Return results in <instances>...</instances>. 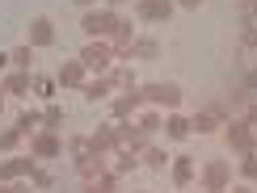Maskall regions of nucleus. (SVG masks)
Returning a JSON list of instances; mask_svg holds the SVG:
<instances>
[{"label":"nucleus","mask_w":257,"mask_h":193,"mask_svg":"<svg viewBox=\"0 0 257 193\" xmlns=\"http://www.w3.org/2000/svg\"><path fill=\"white\" fill-rule=\"evenodd\" d=\"M63 118H68V114H63V105L59 101H47V105H42V130H59Z\"/></svg>","instance_id":"27"},{"label":"nucleus","mask_w":257,"mask_h":193,"mask_svg":"<svg viewBox=\"0 0 257 193\" xmlns=\"http://www.w3.org/2000/svg\"><path fill=\"white\" fill-rule=\"evenodd\" d=\"M9 72V50H0V76Z\"/></svg>","instance_id":"41"},{"label":"nucleus","mask_w":257,"mask_h":193,"mask_svg":"<svg viewBox=\"0 0 257 193\" xmlns=\"http://www.w3.org/2000/svg\"><path fill=\"white\" fill-rule=\"evenodd\" d=\"M118 4H131V0H105V8H114V13H118Z\"/></svg>","instance_id":"42"},{"label":"nucleus","mask_w":257,"mask_h":193,"mask_svg":"<svg viewBox=\"0 0 257 193\" xmlns=\"http://www.w3.org/2000/svg\"><path fill=\"white\" fill-rule=\"evenodd\" d=\"M122 147V138H118V126L114 122H101L97 130L89 134V152H97V156H114Z\"/></svg>","instance_id":"8"},{"label":"nucleus","mask_w":257,"mask_h":193,"mask_svg":"<svg viewBox=\"0 0 257 193\" xmlns=\"http://www.w3.org/2000/svg\"><path fill=\"white\" fill-rule=\"evenodd\" d=\"M80 30L89 38H114V30H118V13L114 8H84V17H80Z\"/></svg>","instance_id":"4"},{"label":"nucleus","mask_w":257,"mask_h":193,"mask_svg":"<svg viewBox=\"0 0 257 193\" xmlns=\"http://www.w3.org/2000/svg\"><path fill=\"white\" fill-rule=\"evenodd\" d=\"M249 8H253V17H257V0H249Z\"/></svg>","instance_id":"47"},{"label":"nucleus","mask_w":257,"mask_h":193,"mask_svg":"<svg viewBox=\"0 0 257 193\" xmlns=\"http://www.w3.org/2000/svg\"><path fill=\"white\" fill-rule=\"evenodd\" d=\"M236 26H240V30H257V17H253L249 0H240V4H236Z\"/></svg>","instance_id":"33"},{"label":"nucleus","mask_w":257,"mask_h":193,"mask_svg":"<svg viewBox=\"0 0 257 193\" xmlns=\"http://www.w3.org/2000/svg\"><path fill=\"white\" fill-rule=\"evenodd\" d=\"M63 152H68L72 160H76V156H84V152H89V134H63Z\"/></svg>","instance_id":"31"},{"label":"nucleus","mask_w":257,"mask_h":193,"mask_svg":"<svg viewBox=\"0 0 257 193\" xmlns=\"http://www.w3.org/2000/svg\"><path fill=\"white\" fill-rule=\"evenodd\" d=\"M223 143L236 156H257V134H253V126L244 122V118H228V122H223Z\"/></svg>","instance_id":"3"},{"label":"nucleus","mask_w":257,"mask_h":193,"mask_svg":"<svg viewBox=\"0 0 257 193\" xmlns=\"http://www.w3.org/2000/svg\"><path fill=\"white\" fill-rule=\"evenodd\" d=\"M84 80H89V68H84L80 59L63 63V68L55 72V84H59V88H76V92H80V84H84Z\"/></svg>","instance_id":"14"},{"label":"nucleus","mask_w":257,"mask_h":193,"mask_svg":"<svg viewBox=\"0 0 257 193\" xmlns=\"http://www.w3.org/2000/svg\"><path fill=\"white\" fill-rule=\"evenodd\" d=\"M38 126H42V110H38V105H26V110L17 114V130L21 134H34Z\"/></svg>","instance_id":"26"},{"label":"nucleus","mask_w":257,"mask_h":193,"mask_svg":"<svg viewBox=\"0 0 257 193\" xmlns=\"http://www.w3.org/2000/svg\"><path fill=\"white\" fill-rule=\"evenodd\" d=\"M202 110H207V114H215L219 122H228V118H232V110H228V105H223V96H211V101L202 105Z\"/></svg>","instance_id":"35"},{"label":"nucleus","mask_w":257,"mask_h":193,"mask_svg":"<svg viewBox=\"0 0 257 193\" xmlns=\"http://www.w3.org/2000/svg\"><path fill=\"white\" fill-rule=\"evenodd\" d=\"M34 185H30V180H13V185H9V193H30Z\"/></svg>","instance_id":"40"},{"label":"nucleus","mask_w":257,"mask_h":193,"mask_svg":"<svg viewBox=\"0 0 257 193\" xmlns=\"http://www.w3.org/2000/svg\"><path fill=\"white\" fill-rule=\"evenodd\" d=\"M80 193H101V189H97V180H93V185H84Z\"/></svg>","instance_id":"45"},{"label":"nucleus","mask_w":257,"mask_h":193,"mask_svg":"<svg viewBox=\"0 0 257 193\" xmlns=\"http://www.w3.org/2000/svg\"><path fill=\"white\" fill-rule=\"evenodd\" d=\"M223 193H228V189H223Z\"/></svg>","instance_id":"49"},{"label":"nucleus","mask_w":257,"mask_h":193,"mask_svg":"<svg viewBox=\"0 0 257 193\" xmlns=\"http://www.w3.org/2000/svg\"><path fill=\"white\" fill-rule=\"evenodd\" d=\"M135 193H148V189H135Z\"/></svg>","instance_id":"48"},{"label":"nucleus","mask_w":257,"mask_h":193,"mask_svg":"<svg viewBox=\"0 0 257 193\" xmlns=\"http://www.w3.org/2000/svg\"><path fill=\"white\" fill-rule=\"evenodd\" d=\"M84 68H89V76H105L110 72V63H114V46H110V38H89L80 46V55H76Z\"/></svg>","instance_id":"2"},{"label":"nucleus","mask_w":257,"mask_h":193,"mask_svg":"<svg viewBox=\"0 0 257 193\" xmlns=\"http://www.w3.org/2000/svg\"><path fill=\"white\" fill-rule=\"evenodd\" d=\"M240 84H244V88H249V92H257V63H253V68H244Z\"/></svg>","instance_id":"37"},{"label":"nucleus","mask_w":257,"mask_h":193,"mask_svg":"<svg viewBox=\"0 0 257 193\" xmlns=\"http://www.w3.org/2000/svg\"><path fill=\"white\" fill-rule=\"evenodd\" d=\"M105 80H110V88H122V92H126V88H135V84H139V80H135V72L126 68V63H110V72H105Z\"/></svg>","instance_id":"19"},{"label":"nucleus","mask_w":257,"mask_h":193,"mask_svg":"<svg viewBox=\"0 0 257 193\" xmlns=\"http://www.w3.org/2000/svg\"><path fill=\"white\" fill-rule=\"evenodd\" d=\"M114 126H118V138H122V147H126V152L144 156V147H148V138H152V134H148V130H139V122H135V118H122V122H114Z\"/></svg>","instance_id":"11"},{"label":"nucleus","mask_w":257,"mask_h":193,"mask_svg":"<svg viewBox=\"0 0 257 193\" xmlns=\"http://www.w3.org/2000/svg\"><path fill=\"white\" fill-rule=\"evenodd\" d=\"M72 164H76V176L84 180V185H93L101 172H110V156H97V152H84V156L72 160Z\"/></svg>","instance_id":"9"},{"label":"nucleus","mask_w":257,"mask_h":193,"mask_svg":"<svg viewBox=\"0 0 257 193\" xmlns=\"http://www.w3.org/2000/svg\"><path fill=\"white\" fill-rule=\"evenodd\" d=\"M110 92H114V88H110V80H105V76H89V80L80 84V96H84V101H105Z\"/></svg>","instance_id":"21"},{"label":"nucleus","mask_w":257,"mask_h":193,"mask_svg":"<svg viewBox=\"0 0 257 193\" xmlns=\"http://www.w3.org/2000/svg\"><path fill=\"white\" fill-rule=\"evenodd\" d=\"M215 130H223V122L215 114H207V110H198L194 118H190V134H215Z\"/></svg>","instance_id":"23"},{"label":"nucleus","mask_w":257,"mask_h":193,"mask_svg":"<svg viewBox=\"0 0 257 193\" xmlns=\"http://www.w3.org/2000/svg\"><path fill=\"white\" fill-rule=\"evenodd\" d=\"M5 96H9V92H5V88H0V114H5Z\"/></svg>","instance_id":"46"},{"label":"nucleus","mask_w":257,"mask_h":193,"mask_svg":"<svg viewBox=\"0 0 257 193\" xmlns=\"http://www.w3.org/2000/svg\"><path fill=\"white\" fill-rule=\"evenodd\" d=\"M38 172V160L34 156H21V152H13V156H5L0 160V185H13V180H30Z\"/></svg>","instance_id":"6"},{"label":"nucleus","mask_w":257,"mask_h":193,"mask_svg":"<svg viewBox=\"0 0 257 193\" xmlns=\"http://www.w3.org/2000/svg\"><path fill=\"white\" fill-rule=\"evenodd\" d=\"M97 189H101V193H122V176L110 168V172H101V176H97Z\"/></svg>","instance_id":"32"},{"label":"nucleus","mask_w":257,"mask_h":193,"mask_svg":"<svg viewBox=\"0 0 257 193\" xmlns=\"http://www.w3.org/2000/svg\"><path fill=\"white\" fill-rule=\"evenodd\" d=\"M139 92H144V105H152V110H177V105L186 101V92H181V84H177V80L139 84Z\"/></svg>","instance_id":"1"},{"label":"nucleus","mask_w":257,"mask_h":193,"mask_svg":"<svg viewBox=\"0 0 257 193\" xmlns=\"http://www.w3.org/2000/svg\"><path fill=\"white\" fill-rule=\"evenodd\" d=\"M34 55H38V50L30 46V42H21V46L9 50V68H17V72H34Z\"/></svg>","instance_id":"22"},{"label":"nucleus","mask_w":257,"mask_h":193,"mask_svg":"<svg viewBox=\"0 0 257 193\" xmlns=\"http://www.w3.org/2000/svg\"><path fill=\"white\" fill-rule=\"evenodd\" d=\"M30 156H34L38 164L59 160L63 156V134L59 130H34V134H30Z\"/></svg>","instance_id":"7"},{"label":"nucleus","mask_w":257,"mask_h":193,"mask_svg":"<svg viewBox=\"0 0 257 193\" xmlns=\"http://www.w3.org/2000/svg\"><path fill=\"white\" fill-rule=\"evenodd\" d=\"M131 59H160V42L156 38H135Z\"/></svg>","instance_id":"29"},{"label":"nucleus","mask_w":257,"mask_h":193,"mask_svg":"<svg viewBox=\"0 0 257 193\" xmlns=\"http://www.w3.org/2000/svg\"><path fill=\"white\" fill-rule=\"evenodd\" d=\"M228 193H253V189H249V185H232Z\"/></svg>","instance_id":"43"},{"label":"nucleus","mask_w":257,"mask_h":193,"mask_svg":"<svg viewBox=\"0 0 257 193\" xmlns=\"http://www.w3.org/2000/svg\"><path fill=\"white\" fill-rule=\"evenodd\" d=\"M173 8V0H135V21H169Z\"/></svg>","instance_id":"12"},{"label":"nucleus","mask_w":257,"mask_h":193,"mask_svg":"<svg viewBox=\"0 0 257 193\" xmlns=\"http://www.w3.org/2000/svg\"><path fill=\"white\" fill-rule=\"evenodd\" d=\"M72 4H80V8H93V4H97V0H72Z\"/></svg>","instance_id":"44"},{"label":"nucleus","mask_w":257,"mask_h":193,"mask_svg":"<svg viewBox=\"0 0 257 193\" xmlns=\"http://www.w3.org/2000/svg\"><path fill=\"white\" fill-rule=\"evenodd\" d=\"M169 172H173V185L177 189H190V185H194V176H198V168H194V160H190V156H173Z\"/></svg>","instance_id":"16"},{"label":"nucleus","mask_w":257,"mask_h":193,"mask_svg":"<svg viewBox=\"0 0 257 193\" xmlns=\"http://www.w3.org/2000/svg\"><path fill=\"white\" fill-rule=\"evenodd\" d=\"M59 84L51 80V76H38V72H30V96H38V101H51L55 96Z\"/></svg>","instance_id":"24"},{"label":"nucleus","mask_w":257,"mask_h":193,"mask_svg":"<svg viewBox=\"0 0 257 193\" xmlns=\"http://www.w3.org/2000/svg\"><path fill=\"white\" fill-rule=\"evenodd\" d=\"M249 101H253V92L244 88L240 80H236V84H232V88H228V96H223V105H228V110H232V118H240V114H244V105H249Z\"/></svg>","instance_id":"20"},{"label":"nucleus","mask_w":257,"mask_h":193,"mask_svg":"<svg viewBox=\"0 0 257 193\" xmlns=\"http://www.w3.org/2000/svg\"><path fill=\"white\" fill-rule=\"evenodd\" d=\"M0 88H5L9 96H30V72H5V76H0Z\"/></svg>","instance_id":"17"},{"label":"nucleus","mask_w":257,"mask_h":193,"mask_svg":"<svg viewBox=\"0 0 257 193\" xmlns=\"http://www.w3.org/2000/svg\"><path fill=\"white\" fill-rule=\"evenodd\" d=\"M135 168H144V164H139V156L126 152V147H118V152H114V172L126 176V172H135Z\"/></svg>","instance_id":"28"},{"label":"nucleus","mask_w":257,"mask_h":193,"mask_svg":"<svg viewBox=\"0 0 257 193\" xmlns=\"http://www.w3.org/2000/svg\"><path fill=\"white\" fill-rule=\"evenodd\" d=\"M236 172L249 180V185H257V156H240V164H236Z\"/></svg>","instance_id":"34"},{"label":"nucleus","mask_w":257,"mask_h":193,"mask_svg":"<svg viewBox=\"0 0 257 193\" xmlns=\"http://www.w3.org/2000/svg\"><path fill=\"white\" fill-rule=\"evenodd\" d=\"M135 122H139V130L156 134L160 126H165V110H152V105H148V110H139V114H135Z\"/></svg>","instance_id":"25"},{"label":"nucleus","mask_w":257,"mask_h":193,"mask_svg":"<svg viewBox=\"0 0 257 193\" xmlns=\"http://www.w3.org/2000/svg\"><path fill=\"white\" fill-rule=\"evenodd\" d=\"M21 138H26V134L17 130V122H13V126H5V130H0V152H5V156H13L17 147H21Z\"/></svg>","instance_id":"30"},{"label":"nucleus","mask_w":257,"mask_h":193,"mask_svg":"<svg viewBox=\"0 0 257 193\" xmlns=\"http://www.w3.org/2000/svg\"><path fill=\"white\" fill-rule=\"evenodd\" d=\"M30 185H34L38 193H47V189H55V176H51V172H47V168H38V172H34V176H30Z\"/></svg>","instance_id":"36"},{"label":"nucleus","mask_w":257,"mask_h":193,"mask_svg":"<svg viewBox=\"0 0 257 193\" xmlns=\"http://www.w3.org/2000/svg\"><path fill=\"white\" fill-rule=\"evenodd\" d=\"M139 110H144V92H139V84H135V88H126L122 96H110V118H114V122L135 118Z\"/></svg>","instance_id":"10"},{"label":"nucleus","mask_w":257,"mask_h":193,"mask_svg":"<svg viewBox=\"0 0 257 193\" xmlns=\"http://www.w3.org/2000/svg\"><path fill=\"white\" fill-rule=\"evenodd\" d=\"M173 4H177V8H190V13H198V8H202V0H173Z\"/></svg>","instance_id":"39"},{"label":"nucleus","mask_w":257,"mask_h":193,"mask_svg":"<svg viewBox=\"0 0 257 193\" xmlns=\"http://www.w3.org/2000/svg\"><path fill=\"white\" fill-rule=\"evenodd\" d=\"M30 46H34V50H42V46H51V42H55V21H51V17H30Z\"/></svg>","instance_id":"13"},{"label":"nucleus","mask_w":257,"mask_h":193,"mask_svg":"<svg viewBox=\"0 0 257 193\" xmlns=\"http://www.w3.org/2000/svg\"><path fill=\"white\" fill-rule=\"evenodd\" d=\"M139 164H144V168H152V172H165V164H173V156H169L165 147L148 143V147H144V156H139Z\"/></svg>","instance_id":"18"},{"label":"nucleus","mask_w":257,"mask_h":193,"mask_svg":"<svg viewBox=\"0 0 257 193\" xmlns=\"http://www.w3.org/2000/svg\"><path fill=\"white\" fill-rule=\"evenodd\" d=\"M240 118H244V122H249L253 130H257V101H249V105H244V114H240Z\"/></svg>","instance_id":"38"},{"label":"nucleus","mask_w":257,"mask_h":193,"mask_svg":"<svg viewBox=\"0 0 257 193\" xmlns=\"http://www.w3.org/2000/svg\"><path fill=\"white\" fill-rule=\"evenodd\" d=\"M232 168H236V164H228V160H207V164L198 168V185L207 189V193L232 189Z\"/></svg>","instance_id":"5"},{"label":"nucleus","mask_w":257,"mask_h":193,"mask_svg":"<svg viewBox=\"0 0 257 193\" xmlns=\"http://www.w3.org/2000/svg\"><path fill=\"white\" fill-rule=\"evenodd\" d=\"M160 130H165L169 143H186V138H190V118H186V114H177V110H169Z\"/></svg>","instance_id":"15"}]
</instances>
